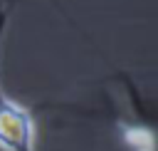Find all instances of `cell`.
<instances>
[{"mask_svg":"<svg viewBox=\"0 0 158 151\" xmlns=\"http://www.w3.org/2000/svg\"><path fill=\"white\" fill-rule=\"evenodd\" d=\"M35 119L15 99L0 94V151H32Z\"/></svg>","mask_w":158,"mask_h":151,"instance_id":"6da1fadb","label":"cell"},{"mask_svg":"<svg viewBox=\"0 0 158 151\" xmlns=\"http://www.w3.org/2000/svg\"><path fill=\"white\" fill-rule=\"evenodd\" d=\"M121 139L128 151H158V134L146 124H121Z\"/></svg>","mask_w":158,"mask_h":151,"instance_id":"7a4b0ae2","label":"cell"}]
</instances>
